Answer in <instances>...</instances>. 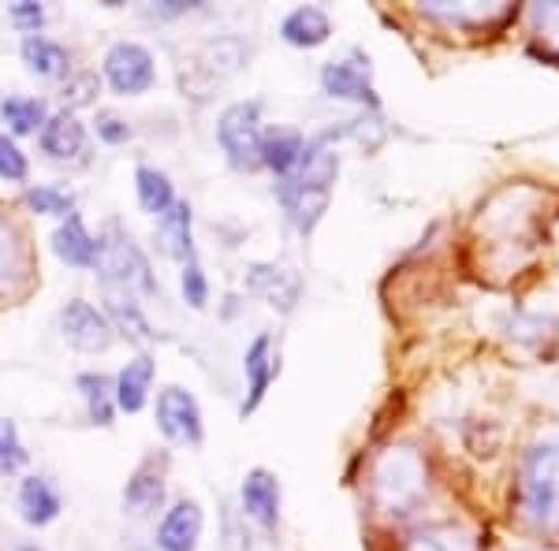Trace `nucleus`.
<instances>
[{"label": "nucleus", "instance_id": "f257e3e1", "mask_svg": "<svg viewBox=\"0 0 559 551\" xmlns=\"http://www.w3.org/2000/svg\"><path fill=\"white\" fill-rule=\"evenodd\" d=\"M329 142H332V134L313 139L310 146L302 149L299 168L280 183V202H284L287 216H292L295 228L302 235L318 228V220L324 216V209H329L332 183H336V176H340V157Z\"/></svg>", "mask_w": 559, "mask_h": 551}, {"label": "nucleus", "instance_id": "f03ea898", "mask_svg": "<svg viewBox=\"0 0 559 551\" xmlns=\"http://www.w3.org/2000/svg\"><path fill=\"white\" fill-rule=\"evenodd\" d=\"M522 514L540 532H559V440H545L522 466Z\"/></svg>", "mask_w": 559, "mask_h": 551}, {"label": "nucleus", "instance_id": "7ed1b4c3", "mask_svg": "<svg viewBox=\"0 0 559 551\" xmlns=\"http://www.w3.org/2000/svg\"><path fill=\"white\" fill-rule=\"evenodd\" d=\"M97 273L105 276V287L116 291H142L153 295L157 291V279L150 273V261L139 247L131 242V235H123L120 228L108 231V239L102 242V254H97Z\"/></svg>", "mask_w": 559, "mask_h": 551}, {"label": "nucleus", "instance_id": "20e7f679", "mask_svg": "<svg viewBox=\"0 0 559 551\" xmlns=\"http://www.w3.org/2000/svg\"><path fill=\"white\" fill-rule=\"evenodd\" d=\"M261 108L258 101H236L224 108L221 128H216V139H221L228 160L242 171L261 168Z\"/></svg>", "mask_w": 559, "mask_h": 551}, {"label": "nucleus", "instance_id": "39448f33", "mask_svg": "<svg viewBox=\"0 0 559 551\" xmlns=\"http://www.w3.org/2000/svg\"><path fill=\"white\" fill-rule=\"evenodd\" d=\"M105 79L116 94L134 97V94H146L153 86V57L150 49H142L139 41H120L108 49L105 57Z\"/></svg>", "mask_w": 559, "mask_h": 551}, {"label": "nucleus", "instance_id": "423d86ee", "mask_svg": "<svg viewBox=\"0 0 559 551\" xmlns=\"http://www.w3.org/2000/svg\"><path fill=\"white\" fill-rule=\"evenodd\" d=\"M157 429L176 444H198L202 440V410L194 395L183 387H165L157 395Z\"/></svg>", "mask_w": 559, "mask_h": 551}, {"label": "nucleus", "instance_id": "0eeeda50", "mask_svg": "<svg viewBox=\"0 0 559 551\" xmlns=\"http://www.w3.org/2000/svg\"><path fill=\"white\" fill-rule=\"evenodd\" d=\"M60 328H64V339L71 347L86 350V355L108 350V343H112V324H108L105 313H97L94 306L83 302V298H71L64 310H60Z\"/></svg>", "mask_w": 559, "mask_h": 551}, {"label": "nucleus", "instance_id": "6e6552de", "mask_svg": "<svg viewBox=\"0 0 559 551\" xmlns=\"http://www.w3.org/2000/svg\"><path fill=\"white\" fill-rule=\"evenodd\" d=\"M247 287L254 295L265 298L269 306H276L280 313H292L295 302L302 295V279L295 268L276 265V261H261V265H250L247 273Z\"/></svg>", "mask_w": 559, "mask_h": 551}, {"label": "nucleus", "instance_id": "1a4fd4ad", "mask_svg": "<svg viewBox=\"0 0 559 551\" xmlns=\"http://www.w3.org/2000/svg\"><path fill=\"white\" fill-rule=\"evenodd\" d=\"M160 503H165V458H146L123 488V511L142 522L157 514Z\"/></svg>", "mask_w": 559, "mask_h": 551}, {"label": "nucleus", "instance_id": "9d476101", "mask_svg": "<svg viewBox=\"0 0 559 551\" xmlns=\"http://www.w3.org/2000/svg\"><path fill=\"white\" fill-rule=\"evenodd\" d=\"M414 463H418L414 455H388L381 474H377V488H381L384 503L392 511H400V514L407 511L421 492H426V481H421V477H411V481H407V469Z\"/></svg>", "mask_w": 559, "mask_h": 551}, {"label": "nucleus", "instance_id": "9b49d317", "mask_svg": "<svg viewBox=\"0 0 559 551\" xmlns=\"http://www.w3.org/2000/svg\"><path fill=\"white\" fill-rule=\"evenodd\" d=\"M198 537H202V507L194 500H179L173 511L165 514L157 529L160 551H194Z\"/></svg>", "mask_w": 559, "mask_h": 551}, {"label": "nucleus", "instance_id": "f8f14e48", "mask_svg": "<svg viewBox=\"0 0 559 551\" xmlns=\"http://www.w3.org/2000/svg\"><path fill=\"white\" fill-rule=\"evenodd\" d=\"M52 250H57L60 261H68V265H75V268H97L102 242L86 231L83 216L71 213V216H64V224L57 228V235H52Z\"/></svg>", "mask_w": 559, "mask_h": 551}, {"label": "nucleus", "instance_id": "ddd939ff", "mask_svg": "<svg viewBox=\"0 0 559 551\" xmlns=\"http://www.w3.org/2000/svg\"><path fill=\"white\" fill-rule=\"evenodd\" d=\"M242 511L258 522V526L273 529L280 518V484L269 469H250L242 481Z\"/></svg>", "mask_w": 559, "mask_h": 551}, {"label": "nucleus", "instance_id": "4468645a", "mask_svg": "<svg viewBox=\"0 0 559 551\" xmlns=\"http://www.w3.org/2000/svg\"><path fill=\"white\" fill-rule=\"evenodd\" d=\"M321 86L329 97H344V101H369L377 105L373 86H369V68L350 64V60H332L321 71Z\"/></svg>", "mask_w": 559, "mask_h": 551}, {"label": "nucleus", "instance_id": "2eb2a0df", "mask_svg": "<svg viewBox=\"0 0 559 551\" xmlns=\"http://www.w3.org/2000/svg\"><path fill=\"white\" fill-rule=\"evenodd\" d=\"M153 373H157V361L150 355H139L134 361L120 369V376H116V406L128 414H139L142 406L150 399V384H153Z\"/></svg>", "mask_w": 559, "mask_h": 551}, {"label": "nucleus", "instance_id": "dca6fc26", "mask_svg": "<svg viewBox=\"0 0 559 551\" xmlns=\"http://www.w3.org/2000/svg\"><path fill=\"white\" fill-rule=\"evenodd\" d=\"M242 369H247V381H250V395H247V403H242V414H254L258 403L265 399L273 376H276L273 336H258L254 343H250L247 358H242Z\"/></svg>", "mask_w": 559, "mask_h": 551}, {"label": "nucleus", "instance_id": "f3484780", "mask_svg": "<svg viewBox=\"0 0 559 551\" xmlns=\"http://www.w3.org/2000/svg\"><path fill=\"white\" fill-rule=\"evenodd\" d=\"M302 149H306V142H302L299 131H292V128L265 131L261 134V168H269V171H276V176L287 179L295 168H299Z\"/></svg>", "mask_w": 559, "mask_h": 551}, {"label": "nucleus", "instance_id": "a211bd4d", "mask_svg": "<svg viewBox=\"0 0 559 551\" xmlns=\"http://www.w3.org/2000/svg\"><path fill=\"white\" fill-rule=\"evenodd\" d=\"M157 242H160V254H168V257H176V261H194L191 205H187V202H173V209L160 216V224H157Z\"/></svg>", "mask_w": 559, "mask_h": 551}, {"label": "nucleus", "instance_id": "6ab92c4d", "mask_svg": "<svg viewBox=\"0 0 559 551\" xmlns=\"http://www.w3.org/2000/svg\"><path fill=\"white\" fill-rule=\"evenodd\" d=\"M86 146V131L83 123L75 120V112H57L52 120H45L41 128V149L57 160H68V157H79Z\"/></svg>", "mask_w": 559, "mask_h": 551}, {"label": "nucleus", "instance_id": "aec40b11", "mask_svg": "<svg viewBox=\"0 0 559 551\" xmlns=\"http://www.w3.org/2000/svg\"><path fill=\"white\" fill-rule=\"evenodd\" d=\"M280 34H284L287 45H299V49H318V45L329 41L332 23H329V15H324L321 8H295V12L284 20V26H280Z\"/></svg>", "mask_w": 559, "mask_h": 551}, {"label": "nucleus", "instance_id": "412c9836", "mask_svg": "<svg viewBox=\"0 0 559 551\" xmlns=\"http://www.w3.org/2000/svg\"><path fill=\"white\" fill-rule=\"evenodd\" d=\"M105 302H108V318H112L108 324H116V332H120V336H128L131 343H150L153 339L150 321H146V313H142V306L134 302V295L108 287Z\"/></svg>", "mask_w": 559, "mask_h": 551}, {"label": "nucleus", "instance_id": "4be33fe9", "mask_svg": "<svg viewBox=\"0 0 559 551\" xmlns=\"http://www.w3.org/2000/svg\"><path fill=\"white\" fill-rule=\"evenodd\" d=\"M20 511L31 526H49L60 514V495L45 477H26L20 488Z\"/></svg>", "mask_w": 559, "mask_h": 551}, {"label": "nucleus", "instance_id": "5701e85b", "mask_svg": "<svg viewBox=\"0 0 559 551\" xmlns=\"http://www.w3.org/2000/svg\"><path fill=\"white\" fill-rule=\"evenodd\" d=\"M23 60H26V68H31L34 75H41V79H60L68 71L64 45L41 38V34H26V38H23Z\"/></svg>", "mask_w": 559, "mask_h": 551}, {"label": "nucleus", "instance_id": "b1692460", "mask_svg": "<svg viewBox=\"0 0 559 551\" xmlns=\"http://www.w3.org/2000/svg\"><path fill=\"white\" fill-rule=\"evenodd\" d=\"M134 187H139V205L150 216H165L168 209H173L176 194H173V183H168L165 171L142 165L139 171H134Z\"/></svg>", "mask_w": 559, "mask_h": 551}, {"label": "nucleus", "instance_id": "393cba45", "mask_svg": "<svg viewBox=\"0 0 559 551\" xmlns=\"http://www.w3.org/2000/svg\"><path fill=\"white\" fill-rule=\"evenodd\" d=\"M79 387H83V395H86L90 421H94V424H112L116 392H112V384H108V376H102V373H83V376H79Z\"/></svg>", "mask_w": 559, "mask_h": 551}, {"label": "nucleus", "instance_id": "a878e982", "mask_svg": "<svg viewBox=\"0 0 559 551\" xmlns=\"http://www.w3.org/2000/svg\"><path fill=\"white\" fill-rule=\"evenodd\" d=\"M0 116H4L15 134H34L38 128H45V101H38V97H8L0 105Z\"/></svg>", "mask_w": 559, "mask_h": 551}, {"label": "nucleus", "instance_id": "bb28decb", "mask_svg": "<svg viewBox=\"0 0 559 551\" xmlns=\"http://www.w3.org/2000/svg\"><path fill=\"white\" fill-rule=\"evenodd\" d=\"M23 202L31 205L34 213H49V216H71L75 213V197L57 191V187H31L23 194Z\"/></svg>", "mask_w": 559, "mask_h": 551}, {"label": "nucleus", "instance_id": "cd10ccee", "mask_svg": "<svg viewBox=\"0 0 559 551\" xmlns=\"http://www.w3.org/2000/svg\"><path fill=\"white\" fill-rule=\"evenodd\" d=\"M26 463V447L12 421H0V474H12Z\"/></svg>", "mask_w": 559, "mask_h": 551}, {"label": "nucleus", "instance_id": "c85d7f7f", "mask_svg": "<svg viewBox=\"0 0 559 551\" xmlns=\"http://www.w3.org/2000/svg\"><path fill=\"white\" fill-rule=\"evenodd\" d=\"M0 179H8V183L26 179V153L8 134H0Z\"/></svg>", "mask_w": 559, "mask_h": 551}, {"label": "nucleus", "instance_id": "c756f323", "mask_svg": "<svg viewBox=\"0 0 559 551\" xmlns=\"http://www.w3.org/2000/svg\"><path fill=\"white\" fill-rule=\"evenodd\" d=\"M183 298L194 306V310H202L205 298H210V287H205V273L198 268V261H187V268H183Z\"/></svg>", "mask_w": 559, "mask_h": 551}, {"label": "nucleus", "instance_id": "7c9ffc66", "mask_svg": "<svg viewBox=\"0 0 559 551\" xmlns=\"http://www.w3.org/2000/svg\"><path fill=\"white\" fill-rule=\"evenodd\" d=\"M414 551H474L466 540H459L455 532H432V537H421Z\"/></svg>", "mask_w": 559, "mask_h": 551}, {"label": "nucleus", "instance_id": "2f4dec72", "mask_svg": "<svg viewBox=\"0 0 559 551\" xmlns=\"http://www.w3.org/2000/svg\"><path fill=\"white\" fill-rule=\"evenodd\" d=\"M97 134H102L105 142H128L131 139V128L128 123L120 120V116H102V120H97Z\"/></svg>", "mask_w": 559, "mask_h": 551}, {"label": "nucleus", "instance_id": "473e14b6", "mask_svg": "<svg viewBox=\"0 0 559 551\" xmlns=\"http://www.w3.org/2000/svg\"><path fill=\"white\" fill-rule=\"evenodd\" d=\"M12 20L26 26V31H38L41 20H45V12H41V4H31V0H23V4H15L12 8Z\"/></svg>", "mask_w": 559, "mask_h": 551}, {"label": "nucleus", "instance_id": "72a5a7b5", "mask_svg": "<svg viewBox=\"0 0 559 551\" xmlns=\"http://www.w3.org/2000/svg\"><path fill=\"white\" fill-rule=\"evenodd\" d=\"M86 89H97V79H94V75H83L75 86H71V105H83V101H90Z\"/></svg>", "mask_w": 559, "mask_h": 551}, {"label": "nucleus", "instance_id": "f704fd0d", "mask_svg": "<svg viewBox=\"0 0 559 551\" xmlns=\"http://www.w3.org/2000/svg\"><path fill=\"white\" fill-rule=\"evenodd\" d=\"M540 20H545V23H559V4L556 8H540Z\"/></svg>", "mask_w": 559, "mask_h": 551}, {"label": "nucleus", "instance_id": "c9c22d12", "mask_svg": "<svg viewBox=\"0 0 559 551\" xmlns=\"http://www.w3.org/2000/svg\"><path fill=\"white\" fill-rule=\"evenodd\" d=\"M20 551H41V548H34V544H23Z\"/></svg>", "mask_w": 559, "mask_h": 551}]
</instances>
